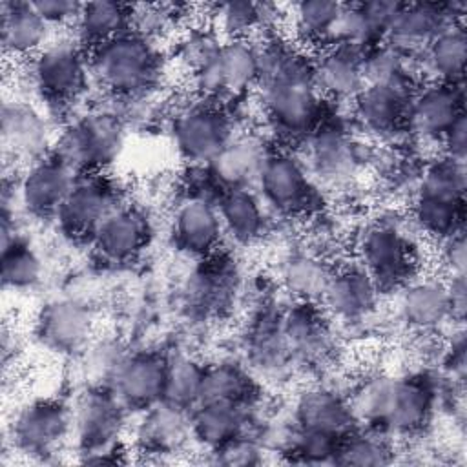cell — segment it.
I'll return each mask as SVG.
<instances>
[{"label":"cell","instance_id":"1","mask_svg":"<svg viewBox=\"0 0 467 467\" xmlns=\"http://www.w3.org/2000/svg\"><path fill=\"white\" fill-rule=\"evenodd\" d=\"M261 115L270 133L285 144H303L323 122L325 99L312 71V58L299 46L270 35L257 46Z\"/></svg>","mask_w":467,"mask_h":467},{"label":"cell","instance_id":"2","mask_svg":"<svg viewBox=\"0 0 467 467\" xmlns=\"http://www.w3.org/2000/svg\"><path fill=\"white\" fill-rule=\"evenodd\" d=\"M348 403L358 425L390 438L409 436L429 423L436 405V387L423 374L374 376L354 389Z\"/></svg>","mask_w":467,"mask_h":467},{"label":"cell","instance_id":"3","mask_svg":"<svg viewBox=\"0 0 467 467\" xmlns=\"http://www.w3.org/2000/svg\"><path fill=\"white\" fill-rule=\"evenodd\" d=\"M88 62L91 78L119 100L151 95L164 71L159 44L131 29L89 49Z\"/></svg>","mask_w":467,"mask_h":467},{"label":"cell","instance_id":"4","mask_svg":"<svg viewBox=\"0 0 467 467\" xmlns=\"http://www.w3.org/2000/svg\"><path fill=\"white\" fill-rule=\"evenodd\" d=\"M124 137V117L99 106L69 119L55 135L51 153L77 173L104 171L120 155Z\"/></svg>","mask_w":467,"mask_h":467},{"label":"cell","instance_id":"5","mask_svg":"<svg viewBox=\"0 0 467 467\" xmlns=\"http://www.w3.org/2000/svg\"><path fill=\"white\" fill-rule=\"evenodd\" d=\"M358 265L372 277L379 292L407 285L418 268L414 235L407 232L405 219H378L358 239Z\"/></svg>","mask_w":467,"mask_h":467},{"label":"cell","instance_id":"6","mask_svg":"<svg viewBox=\"0 0 467 467\" xmlns=\"http://www.w3.org/2000/svg\"><path fill=\"white\" fill-rule=\"evenodd\" d=\"M88 49L73 38L51 40L29 60V82L51 108L77 102L88 88Z\"/></svg>","mask_w":467,"mask_h":467},{"label":"cell","instance_id":"7","mask_svg":"<svg viewBox=\"0 0 467 467\" xmlns=\"http://www.w3.org/2000/svg\"><path fill=\"white\" fill-rule=\"evenodd\" d=\"M190 82L201 100L228 104L243 100L259 82V51L252 40H223L217 53L195 73Z\"/></svg>","mask_w":467,"mask_h":467},{"label":"cell","instance_id":"8","mask_svg":"<svg viewBox=\"0 0 467 467\" xmlns=\"http://www.w3.org/2000/svg\"><path fill=\"white\" fill-rule=\"evenodd\" d=\"M126 412L108 387H91L77 400L75 409H71L73 436L84 462H119V438Z\"/></svg>","mask_w":467,"mask_h":467},{"label":"cell","instance_id":"9","mask_svg":"<svg viewBox=\"0 0 467 467\" xmlns=\"http://www.w3.org/2000/svg\"><path fill=\"white\" fill-rule=\"evenodd\" d=\"M254 188L263 204L283 217L306 215L319 204L316 181L303 159L285 148L270 150Z\"/></svg>","mask_w":467,"mask_h":467},{"label":"cell","instance_id":"10","mask_svg":"<svg viewBox=\"0 0 467 467\" xmlns=\"http://www.w3.org/2000/svg\"><path fill=\"white\" fill-rule=\"evenodd\" d=\"M235 119L223 106L197 100L179 109L171 120L177 153L192 164H210L235 135Z\"/></svg>","mask_w":467,"mask_h":467},{"label":"cell","instance_id":"11","mask_svg":"<svg viewBox=\"0 0 467 467\" xmlns=\"http://www.w3.org/2000/svg\"><path fill=\"white\" fill-rule=\"evenodd\" d=\"M120 204V192L104 171L78 173L55 219L71 239L91 241L102 221Z\"/></svg>","mask_w":467,"mask_h":467},{"label":"cell","instance_id":"12","mask_svg":"<svg viewBox=\"0 0 467 467\" xmlns=\"http://www.w3.org/2000/svg\"><path fill=\"white\" fill-rule=\"evenodd\" d=\"M463 115V86L427 80L410 95L405 131L418 144L441 146L447 131Z\"/></svg>","mask_w":467,"mask_h":467},{"label":"cell","instance_id":"13","mask_svg":"<svg viewBox=\"0 0 467 467\" xmlns=\"http://www.w3.org/2000/svg\"><path fill=\"white\" fill-rule=\"evenodd\" d=\"M71 434V409L57 400H36L24 405L9 427L13 449L31 458L55 454Z\"/></svg>","mask_w":467,"mask_h":467},{"label":"cell","instance_id":"14","mask_svg":"<svg viewBox=\"0 0 467 467\" xmlns=\"http://www.w3.org/2000/svg\"><path fill=\"white\" fill-rule=\"evenodd\" d=\"M305 144V166L325 184L348 182L361 166V151L356 137L334 119L325 117Z\"/></svg>","mask_w":467,"mask_h":467},{"label":"cell","instance_id":"15","mask_svg":"<svg viewBox=\"0 0 467 467\" xmlns=\"http://www.w3.org/2000/svg\"><path fill=\"white\" fill-rule=\"evenodd\" d=\"M462 2H403L383 42L418 57L427 44L451 24H463Z\"/></svg>","mask_w":467,"mask_h":467},{"label":"cell","instance_id":"16","mask_svg":"<svg viewBox=\"0 0 467 467\" xmlns=\"http://www.w3.org/2000/svg\"><path fill=\"white\" fill-rule=\"evenodd\" d=\"M412 91L400 86L365 84L350 102L354 126L378 142L398 140L407 135L405 120Z\"/></svg>","mask_w":467,"mask_h":467},{"label":"cell","instance_id":"17","mask_svg":"<svg viewBox=\"0 0 467 467\" xmlns=\"http://www.w3.org/2000/svg\"><path fill=\"white\" fill-rule=\"evenodd\" d=\"M77 175L66 162L47 153L31 162L20 179L15 181L16 204L31 217L55 219Z\"/></svg>","mask_w":467,"mask_h":467},{"label":"cell","instance_id":"18","mask_svg":"<svg viewBox=\"0 0 467 467\" xmlns=\"http://www.w3.org/2000/svg\"><path fill=\"white\" fill-rule=\"evenodd\" d=\"M166 356L150 350L126 354L108 389L126 410L142 412L162 401Z\"/></svg>","mask_w":467,"mask_h":467},{"label":"cell","instance_id":"19","mask_svg":"<svg viewBox=\"0 0 467 467\" xmlns=\"http://www.w3.org/2000/svg\"><path fill=\"white\" fill-rule=\"evenodd\" d=\"M151 232V221L140 208L120 204L97 228L91 244L102 261L124 265L144 252Z\"/></svg>","mask_w":467,"mask_h":467},{"label":"cell","instance_id":"20","mask_svg":"<svg viewBox=\"0 0 467 467\" xmlns=\"http://www.w3.org/2000/svg\"><path fill=\"white\" fill-rule=\"evenodd\" d=\"M55 135L47 117L27 100H7L2 108L4 153L35 162L51 153Z\"/></svg>","mask_w":467,"mask_h":467},{"label":"cell","instance_id":"21","mask_svg":"<svg viewBox=\"0 0 467 467\" xmlns=\"http://www.w3.org/2000/svg\"><path fill=\"white\" fill-rule=\"evenodd\" d=\"M224 237L215 201L186 195L171 217V239L186 255L212 257Z\"/></svg>","mask_w":467,"mask_h":467},{"label":"cell","instance_id":"22","mask_svg":"<svg viewBox=\"0 0 467 467\" xmlns=\"http://www.w3.org/2000/svg\"><path fill=\"white\" fill-rule=\"evenodd\" d=\"M379 288L356 263L332 270L321 296L325 314L341 323L365 321L378 306Z\"/></svg>","mask_w":467,"mask_h":467},{"label":"cell","instance_id":"23","mask_svg":"<svg viewBox=\"0 0 467 467\" xmlns=\"http://www.w3.org/2000/svg\"><path fill=\"white\" fill-rule=\"evenodd\" d=\"M316 86L325 100L352 102L365 88L363 51L332 44L312 57Z\"/></svg>","mask_w":467,"mask_h":467},{"label":"cell","instance_id":"24","mask_svg":"<svg viewBox=\"0 0 467 467\" xmlns=\"http://www.w3.org/2000/svg\"><path fill=\"white\" fill-rule=\"evenodd\" d=\"M89 334L91 312L77 299H55L40 310L36 336L53 352L71 354L86 345Z\"/></svg>","mask_w":467,"mask_h":467},{"label":"cell","instance_id":"25","mask_svg":"<svg viewBox=\"0 0 467 467\" xmlns=\"http://www.w3.org/2000/svg\"><path fill=\"white\" fill-rule=\"evenodd\" d=\"M400 317L418 332H432L452 321L447 279L412 277L400 288Z\"/></svg>","mask_w":467,"mask_h":467},{"label":"cell","instance_id":"26","mask_svg":"<svg viewBox=\"0 0 467 467\" xmlns=\"http://www.w3.org/2000/svg\"><path fill=\"white\" fill-rule=\"evenodd\" d=\"M192 438L190 412L166 401L140 412L135 427V445L139 452L168 456L177 452Z\"/></svg>","mask_w":467,"mask_h":467},{"label":"cell","instance_id":"27","mask_svg":"<svg viewBox=\"0 0 467 467\" xmlns=\"http://www.w3.org/2000/svg\"><path fill=\"white\" fill-rule=\"evenodd\" d=\"M272 148L254 133H235L219 155L206 164L221 190L254 188L263 162Z\"/></svg>","mask_w":467,"mask_h":467},{"label":"cell","instance_id":"28","mask_svg":"<svg viewBox=\"0 0 467 467\" xmlns=\"http://www.w3.org/2000/svg\"><path fill=\"white\" fill-rule=\"evenodd\" d=\"M294 423L337 438L358 427L348 398L327 387H312L299 394L294 405Z\"/></svg>","mask_w":467,"mask_h":467},{"label":"cell","instance_id":"29","mask_svg":"<svg viewBox=\"0 0 467 467\" xmlns=\"http://www.w3.org/2000/svg\"><path fill=\"white\" fill-rule=\"evenodd\" d=\"M4 51L15 58H33L51 42V26L31 2L5 0L0 4Z\"/></svg>","mask_w":467,"mask_h":467},{"label":"cell","instance_id":"30","mask_svg":"<svg viewBox=\"0 0 467 467\" xmlns=\"http://www.w3.org/2000/svg\"><path fill=\"white\" fill-rule=\"evenodd\" d=\"M423 82L463 86L467 62L465 24H451L416 57Z\"/></svg>","mask_w":467,"mask_h":467},{"label":"cell","instance_id":"31","mask_svg":"<svg viewBox=\"0 0 467 467\" xmlns=\"http://www.w3.org/2000/svg\"><path fill=\"white\" fill-rule=\"evenodd\" d=\"M327 321L323 310L308 301H297L283 316V330L294 361L314 363L328 354L332 334Z\"/></svg>","mask_w":467,"mask_h":467},{"label":"cell","instance_id":"32","mask_svg":"<svg viewBox=\"0 0 467 467\" xmlns=\"http://www.w3.org/2000/svg\"><path fill=\"white\" fill-rule=\"evenodd\" d=\"M215 206L223 223L224 235L239 244H252L266 228V206L252 188H226L217 199Z\"/></svg>","mask_w":467,"mask_h":467},{"label":"cell","instance_id":"33","mask_svg":"<svg viewBox=\"0 0 467 467\" xmlns=\"http://www.w3.org/2000/svg\"><path fill=\"white\" fill-rule=\"evenodd\" d=\"M259 396L255 378L234 361L204 365L199 403H226L235 407H252Z\"/></svg>","mask_w":467,"mask_h":467},{"label":"cell","instance_id":"34","mask_svg":"<svg viewBox=\"0 0 467 467\" xmlns=\"http://www.w3.org/2000/svg\"><path fill=\"white\" fill-rule=\"evenodd\" d=\"M130 27L131 5L111 0L80 4V11L73 24L75 40L88 51L130 31Z\"/></svg>","mask_w":467,"mask_h":467},{"label":"cell","instance_id":"35","mask_svg":"<svg viewBox=\"0 0 467 467\" xmlns=\"http://www.w3.org/2000/svg\"><path fill=\"white\" fill-rule=\"evenodd\" d=\"M192 438L210 451L246 432L248 410L226 403H199L190 412Z\"/></svg>","mask_w":467,"mask_h":467},{"label":"cell","instance_id":"36","mask_svg":"<svg viewBox=\"0 0 467 467\" xmlns=\"http://www.w3.org/2000/svg\"><path fill=\"white\" fill-rule=\"evenodd\" d=\"M279 16V7L254 2H223L212 5L208 24L224 40H252L268 31Z\"/></svg>","mask_w":467,"mask_h":467},{"label":"cell","instance_id":"37","mask_svg":"<svg viewBox=\"0 0 467 467\" xmlns=\"http://www.w3.org/2000/svg\"><path fill=\"white\" fill-rule=\"evenodd\" d=\"M339 2L305 0L290 7L288 18L296 46L319 51L334 42V31L341 13Z\"/></svg>","mask_w":467,"mask_h":467},{"label":"cell","instance_id":"38","mask_svg":"<svg viewBox=\"0 0 467 467\" xmlns=\"http://www.w3.org/2000/svg\"><path fill=\"white\" fill-rule=\"evenodd\" d=\"M365 84L400 86L416 89L423 80L418 69V60L398 47L379 42L363 53Z\"/></svg>","mask_w":467,"mask_h":467},{"label":"cell","instance_id":"39","mask_svg":"<svg viewBox=\"0 0 467 467\" xmlns=\"http://www.w3.org/2000/svg\"><path fill=\"white\" fill-rule=\"evenodd\" d=\"M248 359L254 368L270 374L292 363V354L283 330V317L263 314L248 336Z\"/></svg>","mask_w":467,"mask_h":467},{"label":"cell","instance_id":"40","mask_svg":"<svg viewBox=\"0 0 467 467\" xmlns=\"http://www.w3.org/2000/svg\"><path fill=\"white\" fill-rule=\"evenodd\" d=\"M332 275V268L325 263L323 257L316 254H294L288 255L281 279L285 288L297 299L316 303L321 301V296L327 288V283Z\"/></svg>","mask_w":467,"mask_h":467},{"label":"cell","instance_id":"41","mask_svg":"<svg viewBox=\"0 0 467 467\" xmlns=\"http://www.w3.org/2000/svg\"><path fill=\"white\" fill-rule=\"evenodd\" d=\"M204 365L186 354L166 356L162 401L192 412L201 400Z\"/></svg>","mask_w":467,"mask_h":467},{"label":"cell","instance_id":"42","mask_svg":"<svg viewBox=\"0 0 467 467\" xmlns=\"http://www.w3.org/2000/svg\"><path fill=\"white\" fill-rule=\"evenodd\" d=\"M392 462V445L390 436L374 431V429H352L345 434L334 456V463L339 465H385Z\"/></svg>","mask_w":467,"mask_h":467},{"label":"cell","instance_id":"43","mask_svg":"<svg viewBox=\"0 0 467 467\" xmlns=\"http://www.w3.org/2000/svg\"><path fill=\"white\" fill-rule=\"evenodd\" d=\"M44 265L35 248L18 234L2 241V281L5 288L27 290L40 283Z\"/></svg>","mask_w":467,"mask_h":467},{"label":"cell","instance_id":"44","mask_svg":"<svg viewBox=\"0 0 467 467\" xmlns=\"http://www.w3.org/2000/svg\"><path fill=\"white\" fill-rule=\"evenodd\" d=\"M223 40L208 22L190 26L175 42V60L192 75L217 53Z\"/></svg>","mask_w":467,"mask_h":467},{"label":"cell","instance_id":"45","mask_svg":"<svg viewBox=\"0 0 467 467\" xmlns=\"http://www.w3.org/2000/svg\"><path fill=\"white\" fill-rule=\"evenodd\" d=\"M341 438L296 427L288 434L283 447L285 454L292 456V462L299 463H334L337 443Z\"/></svg>","mask_w":467,"mask_h":467},{"label":"cell","instance_id":"46","mask_svg":"<svg viewBox=\"0 0 467 467\" xmlns=\"http://www.w3.org/2000/svg\"><path fill=\"white\" fill-rule=\"evenodd\" d=\"M179 7L168 4H140L131 5V31L161 42L162 36L171 33L181 22Z\"/></svg>","mask_w":467,"mask_h":467},{"label":"cell","instance_id":"47","mask_svg":"<svg viewBox=\"0 0 467 467\" xmlns=\"http://www.w3.org/2000/svg\"><path fill=\"white\" fill-rule=\"evenodd\" d=\"M215 463L223 465H255L263 462V447L261 443L248 436V432L234 438L223 447L210 451Z\"/></svg>","mask_w":467,"mask_h":467},{"label":"cell","instance_id":"48","mask_svg":"<svg viewBox=\"0 0 467 467\" xmlns=\"http://www.w3.org/2000/svg\"><path fill=\"white\" fill-rule=\"evenodd\" d=\"M36 13L51 26H73L80 11V4L69 0H36L31 2Z\"/></svg>","mask_w":467,"mask_h":467},{"label":"cell","instance_id":"49","mask_svg":"<svg viewBox=\"0 0 467 467\" xmlns=\"http://www.w3.org/2000/svg\"><path fill=\"white\" fill-rule=\"evenodd\" d=\"M440 244H441L440 259H441V266L447 272V277H451V275H465L467 248H465V235H463V232L440 241Z\"/></svg>","mask_w":467,"mask_h":467},{"label":"cell","instance_id":"50","mask_svg":"<svg viewBox=\"0 0 467 467\" xmlns=\"http://www.w3.org/2000/svg\"><path fill=\"white\" fill-rule=\"evenodd\" d=\"M440 153L449 155L456 161L465 162L467 157V126H465V115L458 119L452 128L447 131V135L441 140Z\"/></svg>","mask_w":467,"mask_h":467},{"label":"cell","instance_id":"51","mask_svg":"<svg viewBox=\"0 0 467 467\" xmlns=\"http://www.w3.org/2000/svg\"><path fill=\"white\" fill-rule=\"evenodd\" d=\"M445 363V370L449 372L452 383H463L465 378V343H463V334H456V337L452 339L451 347L445 352L443 358Z\"/></svg>","mask_w":467,"mask_h":467},{"label":"cell","instance_id":"52","mask_svg":"<svg viewBox=\"0 0 467 467\" xmlns=\"http://www.w3.org/2000/svg\"><path fill=\"white\" fill-rule=\"evenodd\" d=\"M447 288H449L452 321L462 323L463 317H465V308H467L465 275H451V277H447Z\"/></svg>","mask_w":467,"mask_h":467}]
</instances>
